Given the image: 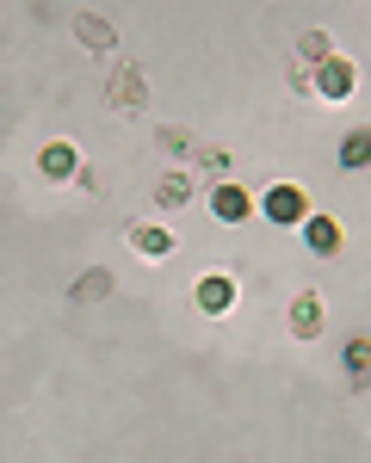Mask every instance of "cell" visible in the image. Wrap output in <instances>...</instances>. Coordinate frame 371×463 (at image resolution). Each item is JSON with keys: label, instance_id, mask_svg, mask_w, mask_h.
Wrapping results in <instances>:
<instances>
[{"label": "cell", "instance_id": "6da1fadb", "mask_svg": "<svg viewBox=\"0 0 371 463\" xmlns=\"http://www.w3.org/2000/svg\"><path fill=\"white\" fill-rule=\"evenodd\" d=\"M143 99H148L143 62H118V69H111V80H106V106L111 111H143Z\"/></svg>", "mask_w": 371, "mask_h": 463}, {"label": "cell", "instance_id": "7a4b0ae2", "mask_svg": "<svg viewBox=\"0 0 371 463\" xmlns=\"http://www.w3.org/2000/svg\"><path fill=\"white\" fill-rule=\"evenodd\" d=\"M353 87H359V69H353L347 56H328V62L316 69V93H322L328 106H340V99H353Z\"/></svg>", "mask_w": 371, "mask_h": 463}, {"label": "cell", "instance_id": "3957f363", "mask_svg": "<svg viewBox=\"0 0 371 463\" xmlns=\"http://www.w3.org/2000/svg\"><path fill=\"white\" fill-rule=\"evenodd\" d=\"M260 211L272 216V222H297V229H303V216H309V198H303V185H266Z\"/></svg>", "mask_w": 371, "mask_h": 463}, {"label": "cell", "instance_id": "277c9868", "mask_svg": "<svg viewBox=\"0 0 371 463\" xmlns=\"http://www.w3.org/2000/svg\"><path fill=\"white\" fill-rule=\"evenodd\" d=\"M322 321H328L322 290H297V297H291V334H297V340H316V334H322Z\"/></svg>", "mask_w": 371, "mask_h": 463}, {"label": "cell", "instance_id": "5b68a950", "mask_svg": "<svg viewBox=\"0 0 371 463\" xmlns=\"http://www.w3.org/2000/svg\"><path fill=\"white\" fill-rule=\"evenodd\" d=\"M192 297H198L205 316H229V309H235V279H229V272H205Z\"/></svg>", "mask_w": 371, "mask_h": 463}, {"label": "cell", "instance_id": "8992f818", "mask_svg": "<svg viewBox=\"0 0 371 463\" xmlns=\"http://www.w3.org/2000/svg\"><path fill=\"white\" fill-rule=\"evenodd\" d=\"M81 167H87V161L74 155V143H43V148H37V174L56 179V185H62V179H74Z\"/></svg>", "mask_w": 371, "mask_h": 463}, {"label": "cell", "instance_id": "52a82bcc", "mask_svg": "<svg viewBox=\"0 0 371 463\" xmlns=\"http://www.w3.org/2000/svg\"><path fill=\"white\" fill-rule=\"evenodd\" d=\"M340 371H347L353 390H371V334H353V340L340 346Z\"/></svg>", "mask_w": 371, "mask_h": 463}, {"label": "cell", "instance_id": "ba28073f", "mask_svg": "<svg viewBox=\"0 0 371 463\" xmlns=\"http://www.w3.org/2000/svg\"><path fill=\"white\" fill-rule=\"evenodd\" d=\"M248 211H254V198H248L242 185H229V179L211 185V216H217V222H242Z\"/></svg>", "mask_w": 371, "mask_h": 463}, {"label": "cell", "instance_id": "9c48e42d", "mask_svg": "<svg viewBox=\"0 0 371 463\" xmlns=\"http://www.w3.org/2000/svg\"><path fill=\"white\" fill-rule=\"evenodd\" d=\"M303 248H309V253H340V222H334L328 211L303 216Z\"/></svg>", "mask_w": 371, "mask_h": 463}, {"label": "cell", "instance_id": "30bf717a", "mask_svg": "<svg viewBox=\"0 0 371 463\" xmlns=\"http://www.w3.org/2000/svg\"><path fill=\"white\" fill-rule=\"evenodd\" d=\"M155 204H161V211H180V204H192V174L167 167V174L155 179Z\"/></svg>", "mask_w": 371, "mask_h": 463}, {"label": "cell", "instance_id": "8fae6325", "mask_svg": "<svg viewBox=\"0 0 371 463\" xmlns=\"http://www.w3.org/2000/svg\"><path fill=\"white\" fill-rule=\"evenodd\" d=\"M340 167H347V174L371 167V124H353V130L340 137Z\"/></svg>", "mask_w": 371, "mask_h": 463}, {"label": "cell", "instance_id": "7c38bea8", "mask_svg": "<svg viewBox=\"0 0 371 463\" xmlns=\"http://www.w3.org/2000/svg\"><path fill=\"white\" fill-rule=\"evenodd\" d=\"M111 285H118V279H111L106 266H87V272H81V279L69 285V297H74V303H106Z\"/></svg>", "mask_w": 371, "mask_h": 463}, {"label": "cell", "instance_id": "4fadbf2b", "mask_svg": "<svg viewBox=\"0 0 371 463\" xmlns=\"http://www.w3.org/2000/svg\"><path fill=\"white\" fill-rule=\"evenodd\" d=\"M328 56H334V37L322 32V25H309V32H297V62H303V69H322Z\"/></svg>", "mask_w": 371, "mask_h": 463}, {"label": "cell", "instance_id": "5bb4252c", "mask_svg": "<svg viewBox=\"0 0 371 463\" xmlns=\"http://www.w3.org/2000/svg\"><path fill=\"white\" fill-rule=\"evenodd\" d=\"M130 241H137L143 260H167V253H174V235H167L161 222H137V229H130Z\"/></svg>", "mask_w": 371, "mask_h": 463}, {"label": "cell", "instance_id": "9a60e30c", "mask_svg": "<svg viewBox=\"0 0 371 463\" xmlns=\"http://www.w3.org/2000/svg\"><path fill=\"white\" fill-rule=\"evenodd\" d=\"M74 37H81L87 50H111V43H118V32H111L100 13H74Z\"/></svg>", "mask_w": 371, "mask_h": 463}, {"label": "cell", "instance_id": "2e32d148", "mask_svg": "<svg viewBox=\"0 0 371 463\" xmlns=\"http://www.w3.org/2000/svg\"><path fill=\"white\" fill-rule=\"evenodd\" d=\"M198 174H205V179H217V185H223V179L235 174V155H229L223 143H198Z\"/></svg>", "mask_w": 371, "mask_h": 463}, {"label": "cell", "instance_id": "e0dca14e", "mask_svg": "<svg viewBox=\"0 0 371 463\" xmlns=\"http://www.w3.org/2000/svg\"><path fill=\"white\" fill-rule=\"evenodd\" d=\"M155 148H161V155H192L198 137H192L186 124H155Z\"/></svg>", "mask_w": 371, "mask_h": 463}, {"label": "cell", "instance_id": "ac0fdd59", "mask_svg": "<svg viewBox=\"0 0 371 463\" xmlns=\"http://www.w3.org/2000/svg\"><path fill=\"white\" fill-rule=\"evenodd\" d=\"M291 93H297V99H316V69L291 62Z\"/></svg>", "mask_w": 371, "mask_h": 463}]
</instances>
